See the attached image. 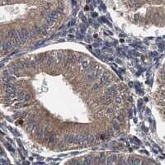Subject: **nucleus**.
<instances>
[{"label":"nucleus","instance_id":"obj_1","mask_svg":"<svg viewBox=\"0 0 165 165\" xmlns=\"http://www.w3.org/2000/svg\"><path fill=\"white\" fill-rule=\"evenodd\" d=\"M35 135L36 139L38 140H42L44 138V135H45V131L42 129H36L35 130Z\"/></svg>","mask_w":165,"mask_h":165},{"label":"nucleus","instance_id":"obj_2","mask_svg":"<svg viewBox=\"0 0 165 165\" xmlns=\"http://www.w3.org/2000/svg\"><path fill=\"white\" fill-rule=\"evenodd\" d=\"M112 129L115 130V131H117V130H119V125L117 123V122L113 121V123H112Z\"/></svg>","mask_w":165,"mask_h":165},{"label":"nucleus","instance_id":"obj_3","mask_svg":"<svg viewBox=\"0 0 165 165\" xmlns=\"http://www.w3.org/2000/svg\"><path fill=\"white\" fill-rule=\"evenodd\" d=\"M45 64L47 65V66H51V65L52 64V63H53V60L52 59H46L45 60Z\"/></svg>","mask_w":165,"mask_h":165},{"label":"nucleus","instance_id":"obj_4","mask_svg":"<svg viewBox=\"0 0 165 165\" xmlns=\"http://www.w3.org/2000/svg\"><path fill=\"white\" fill-rule=\"evenodd\" d=\"M83 163H94V162L93 161V159L87 158V159H84V162H83Z\"/></svg>","mask_w":165,"mask_h":165},{"label":"nucleus","instance_id":"obj_5","mask_svg":"<svg viewBox=\"0 0 165 165\" xmlns=\"http://www.w3.org/2000/svg\"><path fill=\"white\" fill-rule=\"evenodd\" d=\"M117 120L118 121H123L124 120V116L122 114H119L117 116Z\"/></svg>","mask_w":165,"mask_h":165},{"label":"nucleus","instance_id":"obj_6","mask_svg":"<svg viewBox=\"0 0 165 165\" xmlns=\"http://www.w3.org/2000/svg\"><path fill=\"white\" fill-rule=\"evenodd\" d=\"M31 99V95L28 93H26L25 95V100H30Z\"/></svg>","mask_w":165,"mask_h":165},{"label":"nucleus","instance_id":"obj_7","mask_svg":"<svg viewBox=\"0 0 165 165\" xmlns=\"http://www.w3.org/2000/svg\"><path fill=\"white\" fill-rule=\"evenodd\" d=\"M99 89V85L98 84H94V86L93 87V90H98Z\"/></svg>","mask_w":165,"mask_h":165},{"label":"nucleus","instance_id":"obj_8","mask_svg":"<svg viewBox=\"0 0 165 165\" xmlns=\"http://www.w3.org/2000/svg\"><path fill=\"white\" fill-rule=\"evenodd\" d=\"M83 68H87L88 67V62H87V61H83Z\"/></svg>","mask_w":165,"mask_h":165},{"label":"nucleus","instance_id":"obj_9","mask_svg":"<svg viewBox=\"0 0 165 165\" xmlns=\"http://www.w3.org/2000/svg\"><path fill=\"white\" fill-rule=\"evenodd\" d=\"M116 102H121V100H120V98H117V100H116Z\"/></svg>","mask_w":165,"mask_h":165},{"label":"nucleus","instance_id":"obj_10","mask_svg":"<svg viewBox=\"0 0 165 165\" xmlns=\"http://www.w3.org/2000/svg\"><path fill=\"white\" fill-rule=\"evenodd\" d=\"M164 102H165V100H164Z\"/></svg>","mask_w":165,"mask_h":165}]
</instances>
